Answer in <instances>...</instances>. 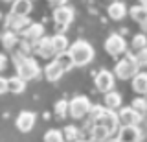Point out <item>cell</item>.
I'll use <instances>...</instances> for the list:
<instances>
[{"label": "cell", "instance_id": "1", "mask_svg": "<svg viewBox=\"0 0 147 142\" xmlns=\"http://www.w3.org/2000/svg\"><path fill=\"white\" fill-rule=\"evenodd\" d=\"M118 113L116 111H110V109L103 107V105H92L90 109V122H88V127L90 126H101L105 127L107 131L114 133L118 131Z\"/></svg>", "mask_w": 147, "mask_h": 142}, {"label": "cell", "instance_id": "2", "mask_svg": "<svg viewBox=\"0 0 147 142\" xmlns=\"http://www.w3.org/2000/svg\"><path fill=\"white\" fill-rule=\"evenodd\" d=\"M13 63H15V68H17V76L22 77L24 81L37 79L40 76V67L33 57H30V56L24 57L17 54V56H13Z\"/></svg>", "mask_w": 147, "mask_h": 142}, {"label": "cell", "instance_id": "3", "mask_svg": "<svg viewBox=\"0 0 147 142\" xmlns=\"http://www.w3.org/2000/svg\"><path fill=\"white\" fill-rule=\"evenodd\" d=\"M68 54H70L76 67H85L94 59V48L86 41H76V43H72L68 46Z\"/></svg>", "mask_w": 147, "mask_h": 142}, {"label": "cell", "instance_id": "4", "mask_svg": "<svg viewBox=\"0 0 147 142\" xmlns=\"http://www.w3.org/2000/svg\"><path fill=\"white\" fill-rule=\"evenodd\" d=\"M136 72H140V65L136 63L134 54L125 52V57L121 61H118L116 67H114V76L119 77V79H131Z\"/></svg>", "mask_w": 147, "mask_h": 142}, {"label": "cell", "instance_id": "5", "mask_svg": "<svg viewBox=\"0 0 147 142\" xmlns=\"http://www.w3.org/2000/svg\"><path fill=\"white\" fill-rule=\"evenodd\" d=\"M92 109V103L90 100L86 98V96H76V98H72L70 102H68V114H70L72 118H76V120H81V118H85L86 114L90 113Z\"/></svg>", "mask_w": 147, "mask_h": 142}, {"label": "cell", "instance_id": "6", "mask_svg": "<svg viewBox=\"0 0 147 142\" xmlns=\"http://www.w3.org/2000/svg\"><path fill=\"white\" fill-rule=\"evenodd\" d=\"M105 52H107L109 56H114V57L125 54V52H127V43H125V39H123L121 35H118V33L109 35L107 41H105Z\"/></svg>", "mask_w": 147, "mask_h": 142}, {"label": "cell", "instance_id": "7", "mask_svg": "<svg viewBox=\"0 0 147 142\" xmlns=\"http://www.w3.org/2000/svg\"><path fill=\"white\" fill-rule=\"evenodd\" d=\"M74 7L72 6H61V7H55L53 10V20H55V24L59 26L61 30H64L68 24H72V20H74Z\"/></svg>", "mask_w": 147, "mask_h": 142}, {"label": "cell", "instance_id": "8", "mask_svg": "<svg viewBox=\"0 0 147 142\" xmlns=\"http://www.w3.org/2000/svg\"><path fill=\"white\" fill-rule=\"evenodd\" d=\"M30 24L31 20L28 17H17V15H11V13L6 17V30L13 31V33H24Z\"/></svg>", "mask_w": 147, "mask_h": 142}, {"label": "cell", "instance_id": "9", "mask_svg": "<svg viewBox=\"0 0 147 142\" xmlns=\"http://www.w3.org/2000/svg\"><path fill=\"white\" fill-rule=\"evenodd\" d=\"M35 120H37V114L33 111H20L17 116V129L22 131V133H30L31 129L35 127Z\"/></svg>", "mask_w": 147, "mask_h": 142}, {"label": "cell", "instance_id": "10", "mask_svg": "<svg viewBox=\"0 0 147 142\" xmlns=\"http://www.w3.org/2000/svg\"><path fill=\"white\" fill-rule=\"evenodd\" d=\"M31 50L40 57H53L55 52H53V46H52V37H40L39 41L31 43Z\"/></svg>", "mask_w": 147, "mask_h": 142}, {"label": "cell", "instance_id": "11", "mask_svg": "<svg viewBox=\"0 0 147 142\" xmlns=\"http://www.w3.org/2000/svg\"><path fill=\"white\" fill-rule=\"evenodd\" d=\"M144 114H140L138 111H134L132 107H123L121 111L118 113V120L123 124V126H140Z\"/></svg>", "mask_w": 147, "mask_h": 142}, {"label": "cell", "instance_id": "12", "mask_svg": "<svg viewBox=\"0 0 147 142\" xmlns=\"http://www.w3.org/2000/svg\"><path fill=\"white\" fill-rule=\"evenodd\" d=\"M94 83L98 87V90L101 92H109V90H112L114 87V74L109 70H99L98 74L94 77Z\"/></svg>", "mask_w": 147, "mask_h": 142}, {"label": "cell", "instance_id": "13", "mask_svg": "<svg viewBox=\"0 0 147 142\" xmlns=\"http://www.w3.org/2000/svg\"><path fill=\"white\" fill-rule=\"evenodd\" d=\"M116 139H119L121 142H140L142 129L138 126H123V127H119Z\"/></svg>", "mask_w": 147, "mask_h": 142}, {"label": "cell", "instance_id": "14", "mask_svg": "<svg viewBox=\"0 0 147 142\" xmlns=\"http://www.w3.org/2000/svg\"><path fill=\"white\" fill-rule=\"evenodd\" d=\"M33 10V4L31 0H15L11 4V15H17V17H28Z\"/></svg>", "mask_w": 147, "mask_h": 142}, {"label": "cell", "instance_id": "15", "mask_svg": "<svg viewBox=\"0 0 147 142\" xmlns=\"http://www.w3.org/2000/svg\"><path fill=\"white\" fill-rule=\"evenodd\" d=\"M24 39L30 41V43H35V41H39L40 37H44V26L39 24V22H31L30 26H28V30L24 31Z\"/></svg>", "mask_w": 147, "mask_h": 142}, {"label": "cell", "instance_id": "16", "mask_svg": "<svg viewBox=\"0 0 147 142\" xmlns=\"http://www.w3.org/2000/svg\"><path fill=\"white\" fill-rule=\"evenodd\" d=\"M63 74H64V70L59 67V63L55 61V59H52V61L44 67V76H46V79L52 81V83H53V81H57V79H61Z\"/></svg>", "mask_w": 147, "mask_h": 142}, {"label": "cell", "instance_id": "17", "mask_svg": "<svg viewBox=\"0 0 147 142\" xmlns=\"http://www.w3.org/2000/svg\"><path fill=\"white\" fill-rule=\"evenodd\" d=\"M107 13H109V17H110L112 20H121L123 17L129 13V10H127V6H125L123 2H118V0H114V2L109 6Z\"/></svg>", "mask_w": 147, "mask_h": 142}, {"label": "cell", "instance_id": "18", "mask_svg": "<svg viewBox=\"0 0 147 142\" xmlns=\"http://www.w3.org/2000/svg\"><path fill=\"white\" fill-rule=\"evenodd\" d=\"M132 79V90L138 94H147V72H136Z\"/></svg>", "mask_w": 147, "mask_h": 142}, {"label": "cell", "instance_id": "19", "mask_svg": "<svg viewBox=\"0 0 147 142\" xmlns=\"http://www.w3.org/2000/svg\"><path fill=\"white\" fill-rule=\"evenodd\" d=\"M103 107L110 109V111H116V109L121 107V94L116 92V90H109L105 92V100H103Z\"/></svg>", "mask_w": 147, "mask_h": 142}, {"label": "cell", "instance_id": "20", "mask_svg": "<svg viewBox=\"0 0 147 142\" xmlns=\"http://www.w3.org/2000/svg\"><path fill=\"white\" fill-rule=\"evenodd\" d=\"M88 129H90L88 133H90L92 142H107V140H110V137H112V133L107 131L101 126H90Z\"/></svg>", "mask_w": 147, "mask_h": 142}, {"label": "cell", "instance_id": "21", "mask_svg": "<svg viewBox=\"0 0 147 142\" xmlns=\"http://www.w3.org/2000/svg\"><path fill=\"white\" fill-rule=\"evenodd\" d=\"M26 90V81L18 76H13V77H7V92H13V94H22Z\"/></svg>", "mask_w": 147, "mask_h": 142}, {"label": "cell", "instance_id": "22", "mask_svg": "<svg viewBox=\"0 0 147 142\" xmlns=\"http://www.w3.org/2000/svg\"><path fill=\"white\" fill-rule=\"evenodd\" d=\"M52 46H53V52H55V56L57 54H63V52H66L68 50V39H66V35H63V33H57V35H53L52 37Z\"/></svg>", "mask_w": 147, "mask_h": 142}, {"label": "cell", "instance_id": "23", "mask_svg": "<svg viewBox=\"0 0 147 142\" xmlns=\"http://www.w3.org/2000/svg\"><path fill=\"white\" fill-rule=\"evenodd\" d=\"M0 39H2V44H4L6 50H13V48H17V44H18L17 33H13V31H9V30L4 31V33L0 35Z\"/></svg>", "mask_w": 147, "mask_h": 142}, {"label": "cell", "instance_id": "24", "mask_svg": "<svg viewBox=\"0 0 147 142\" xmlns=\"http://www.w3.org/2000/svg\"><path fill=\"white\" fill-rule=\"evenodd\" d=\"M53 59L59 63V67H61L64 72L72 70V68L76 67V65H74V61H72V57H70V54H68V50H66V52H63V54H57V57H53Z\"/></svg>", "mask_w": 147, "mask_h": 142}, {"label": "cell", "instance_id": "25", "mask_svg": "<svg viewBox=\"0 0 147 142\" xmlns=\"http://www.w3.org/2000/svg\"><path fill=\"white\" fill-rule=\"evenodd\" d=\"M129 15H131L136 22H144V20L147 19V7L142 6V4H138V6H132L131 10H129Z\"/></svg>", "mask_w": 147, "mask_h": 142}, {"label": "cell", "instance_id": "26", "mask_svg": "<svg viewBox=\"0 0 147 142\" xmlns=\"http://www.w3.org/2000/svg\"><path fill=\"white\" fill-rule=\"evenodd\" d=\"M131 46H132V50H142V48H145L147 46V35L145 33H138V35H134L132 37V41H131Z\"/></svg>", "mask_w": 147, "mask_h": 142}, {"label": "cell", "instance_id": "27", "mask_svg": "<svg viewBox=\"0 0 147 142\" xmlns=\"http://www.w3.org/2000/svg\"><path fill=\"white\" fill-rule=\"evenodd\" d=\"M44 142H64L63 131H59V129H50V131H46Z\"/></svg>", "mask_w": 147, "mask_h": 142}, {"label": "cell", "instance_id": "28", "mask_svg": "<svg viewBox=\"0 0 147 142\" xmlns=\"http://www.w3.org/2000/svg\"><path fill=\"white\" fill-rule=\"evenodd\" d=\"M55 116L57 118H66V114H68V102L66 100H59L57 103H55Z\"/></svg>", "mask_w": 147, "mask_h": 142}, {"label": "cell", "instance_id": "29", "mask_svg": "<svg viewBox=\"0 0 147 142\" xmlns=\"http://www.w3.org/2000/svg\"><path fill=\"white\" fill-rule=\"evenodd\" d=\"M63 137H64V140L74 142V140H77V137H79V129H77L76 126H66L64 131H63Z\"/></svg>", "mask_w": 147, "mask_h": 142}, {"label": "cell", "instance_id": "30", "mask_svg": "<svg viewBox=\"0 0 147 142\" xmlns=\"http://www.w3.org/2000/svg\"><path fill=\"white\" fill-rule=\"evenodd\" d=\"M131 107L134 109V111H138L140 114H144L147 111V102H145V98H142V96H138V98L132 100V103H131Z\"/></svg>", "mask_w": 147, "mask_h": 142}, {"label": "cell", "instance_id": "31", "mask_svg": "<svg viewBox=\"0 0 147 142\" xmlns=\"http://www.w3.org/2000/svg\"><path fill=\"white\" fill-rule=\"evenodd\" d=\"M134 57H136V63L140 67H147V46L142 48V50H138Z\"/></svg>", "mask_w": 147, "mask_h": 142}, {"label": "cell", "instance_id": "32", "mask_svg": "<svg viewBox=\"0 0 147 142\" xmlns=\"http://www.w3.org/2000/svg\"><path fill=\"white\" fill-rule=\"evenodd\" d=\"M7 92V77L0 76V94H6Z\"/></svg>", "mask_w": 147, "mask_h": 142}, {"label": "cell", "instance_id": "33", "mask_svg": "<svg viewBox=\"0 0 147 142\" xmlns=\"http://www.w3.org/2000/svg\"><path fill=\"white\" fill-rule=\"evenodd\" d=\"M66 2H68V0H48V4H50V6H53V7L66 6Z\"/></svg>", "mask_w": 147, "mask_h": 142}, {"label": "cell", "instance_id": "34", "mask_svg": "<svg viewBox=\"0 0 147 142\" xmlns=\"http://www.w3.org/2000/svg\"><path fill=\"white\" fill-rule=\"evenodd\" d=\"M6 67H7V57L4 56V54H0V72H2Z\"/></svg>", "mask_w": 147, "mask_h": 142}, {"label": "cell", "instance_id": "35", "mask_svg": "<svg viewBox=\"0 0 147 142\" xmlns=\"http://www.w3.org/2000/svg\"><path fill=\"white\" fill-rule=\"evenodd\" d=\"M140 26H142V33L147 35V19H145L144 22H140Z\"/></svg>", "mask_w": 147, "mask_h": 142}, {"label": "cell", "instance_id": "36", "mask_svg": "<svg viewBox=\"0 0 147 142\" xmlns=\"http://www.w3.org/2000/svg\"><path fill=\"white\" fill-rule=\"evenodd\" d=\"M107 142H121L119 139H110V140H107Z\"/></svg>", "mask_w": 147, "mask_h": 142}, {"label": "cell", "instance_id": "37", "mask_svg": "<svg viewBox=\"0 0 147 142\" xmlns=\"http://www.w3.org/2000/svg\"><path fill=\"white\" fill-rule=\"evenodd\" d=\"M2 2H6V4H13L15 0H2Z\"/></svg>", "mask_w": 147, "mask_h": 142}, {"label": "cell", "instance_id": "38", "mask_svg": "<svg viewBox=\"0 0 147 142\" xmlns=\"http://www.w3.org/2000/svg\"><path fill=\"white\" fill-rule=\"evenodd\" d=\"M74 142H86V140H79V139H77V140H74Z\"/></svg>", "mask_w": 147, "mask_h": 142}, {"label": "cell", "instance_id": "39", "mask_svg": "<svg viewBox=\"0 0 147 142\" xmlns=\"http://www.w3.org/2000/svg\"><path fill=\"white\" fill-rule=\"evenodd\" d=\"M145 102H147V94H145Z\"/></svg>", "mask_w": 147, "mask_h": 142}]
</instances>
